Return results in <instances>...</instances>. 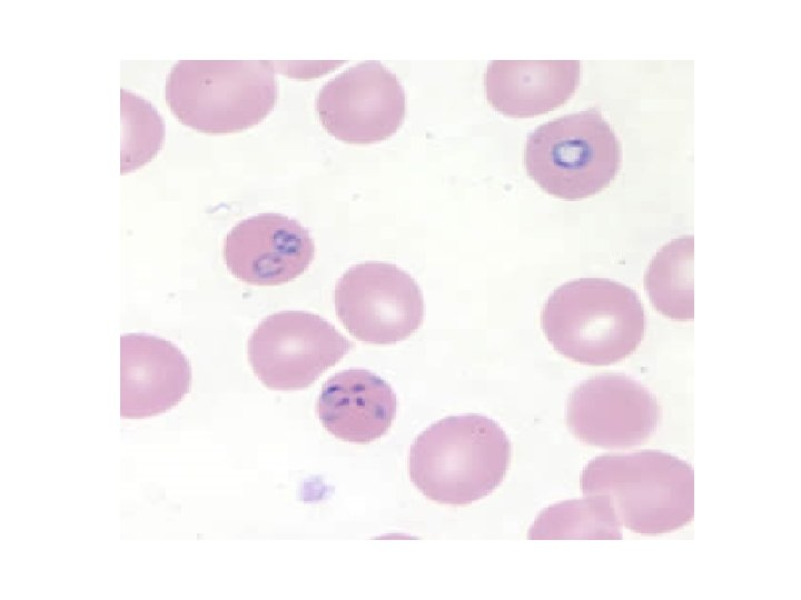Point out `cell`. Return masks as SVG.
I'll return each mask as SVG.
<instances>
[{
    "mask_svg": "<svg viewBox=\"0 0 801 600\" xmlns=\"http://www.w3.org/2000/svg\"><path fill=\"white\" fill-rule=\"evenodd\" d=\"M502 427L482 414L438 420L417 436L408 453L413 484L429 500L465 506L494 491L511 462Z\"/></svg>",
    "mask_w": 801,
    "mask_h": 600,
    "instance_id": "obj_1",
    "label": "cell"
},
{
    "mask_svg": "<svg viewBox=\"0 0 801 600\" xmlns=\"http://www.w3.org/2000/svg\"><path fill=\"white\" fill-rule=\"evenodd\" d=\"M548 342L564 357L609 366L630 356L645 332V312L631 288L604 278H581L556 288L541 312Z\"/></svg>",
    "mask_w": 801,
    "mask_h": 600,
    "instance_id": "obj_2",
    "label": "cell"
},
{
    "mask_svg": "<svg viewBox=\"0 0 801 600\" xmlns=\"http://www.w3.org/2000/svg\"><path fill=\"white\" fill-rule=\"evenodd\" d=\"M580 483L584 496L605 498L620 524L636 533L671 532L694 516L693 469L663 451L599 456Z\"/></svg>",
    "mask_w": 801,
    "mask_h": 600,
    "instance_id": "obj_3",
    "label": "cell"
},
{
    "mask_svg": "<svg viewBox=\"0 0 801 600\" xmlns=\"http://www.w3.org/2000/svg\"><path fill=\"white\" fill-rule=\"evenodd\" d=\"M166 102L185 126L226 134L263 121L275 108L274 61L179 60L169 70Z\"/></svg>",
    "mask_w": 801,
    "mask_h": 600,
    "instance_id": "obj_4",
    "label": "cell"
},
{
    "mask_svg": "<svg viewBox=\"0 0 801 600\" xmlns=\"http://www.w3.org/2000/svg\"><path fill=\"white\" fill-rule=\"evenodd\" d=\"M620 140L597 108L573 112L538 126L526 140L527 174L551 196L589 198L619 173Z\"/></svg>",
    "mask_w": 801,
    "mask_h": 600,
    "instance_id": "obj_5",
    "label": "cell"
},
{
    "mask_svg": "<svg viewBox=\"0 0 801 600\" xmlns=\"http://www.w3.org/2000/svg\"><path fill=\"white\" fill-rule=\"evenodd\" d=\"M352 342L323 317L299 310L266 317L248 341V360L273 390H300L340 361Z\"/></svg>",
    "mask_w": 801,
    "mask_h": 600,
    "instance_id": "obj_6",
    "label": "cell"
},
{
    "mask_svg": "<svg viewBox=\"0 0 801 600\" xmlns=\"http://www.w3.org/2000/svg\"><path fill=\"white\" fill-rule=\"evenodd\" d=\"M336 314L357 340L393 344L422 326V290L413 277L393 263L366 261L339 278L334 292Z\"/></svg>",
    "mask_w": 801,
    "mask_h": 600,
    "instance_id": "obj_7",
    "label": "cell"
},
{
    "mask_svg": "<svg viewBox=\"0 0 801 600\" xmlns=\"http://www.w3.org/2000/svg\"><path fill=\"white\" fill-rule=\"evenodd\" d=\"M315 107L330 136L346 143L368 144L398 130L406 98L397 76L370 60L350 66L323 84Z\"/></svg>",
    "mask_w": 801,
    "mask_h": 600,
    "instance_id": "obj_8",
    "label": "cell"
},
{
    "mask_svg": "<svg viewBox=\"0 0 801 600\" xmlns=\"http://www.w3.org/2000/svg\"><path fill=\"white\" fill-rule=\"evenodd\" d=\"M661 409L642 383L621 373L597 374L570 394L565 420L582 442L606 449L644 443L656 430Z\"/></svg>",
    "mask_w": 801,
    "mask_h": 600,
    "instance_id": "obj_9",
    "label": "cell"
},
{
    "mask_svg": "<svg viewBox=\"0 0 801 600\" xmlns=\"http://www.w3.org/2000/svg\"><path fill=\"white\" fill-rule=\"evenodd\" d=\"M222 256L228 271L254 286H278L303 274L315 242L297 220L276 212L248 217L227 233Z\"/></svg>",
    "mask_w": 801,
    "mask_h": 600,
    "instance_id": "obj_10",
    "label": "cell"
},
{
    "mask_svg": "<svg viewBox=\"0 0 801 600\" xmlns=\"http://www.w3.org/2000/svg\"><path fill=\"white\" fill-rule=\"evenodd\" d=\"M191 387V366L171 341L149 333L120 337V416L145 419L179 404Z\"/></svg>",
    "mask_w": 801,
    "mask_h": 600,
    "instance_id": "obj_11",
    "label": "cell"
},
{
    "mask_svg": "<svg viewBox=\"0 0 801 600\" xmlns=\"http://www.w3.org/2000/svg\"><path fill=\"white\" fill-rule=\"evenodd\" d=\"M397 411L393 388L376 373L348 369L333 374L320 390L316 412L335 438L369 443L392 427Z\"/></svg>",
    "mask_w": 801,
    "mask_h": 600,
    "instance_id": "obj_12",
    "label": "cell"
},
{
    "mask_svg": "<svg viewBox=\"0 0 801 600\" xmlns=\"http://www.w3.org/2000/svg\"><path fill=\"white\" fill-rule=\"evenodd\" d=\"M580 76L577 60H494L485 71V94L501 113L531 118L564 104L575 92Z\"/></svg>",
    "mask_w": 801,
    "mask_h": 600,
    "instance_id": "obj_13",
    "label": "cell"
},
{
    "mask_svg": "<svg viewBox=\"0 0 801 600\" xmlns=\"http://www.w3.org/2000/svg\"><path fill=\"white\" fill-rule=\"evenodd\" d=\"M692 264L693 239L682 237L665 244L645 272L644 287L653 307L670 319H693Z\"/></svg>",
    "mask_w": 801,
    "mask_h": 600,
    "instance_id": "obj_14",
    "label": "cell"
},
{
    "mask_svg": "<svg viewBox=\"0 0 801 600\" xmlns=\"http://www.w3.org/2000/svg\"><path fill=\"white\" fill-rule=\"evenodd\" d=\"M620 522L605 498L584 496L543 509L528 539H622Z\"/></svg>",
    "mask_w": 801,
    "mask_h": 600,
    "instance_id": "obj_15",
    "label": "cell"
},
{
    "mask_svg": "<svg viewBox=\"0 0 801 600\" xmlns=\"http://www.w3.org/2000/svg\"><path fill=\"white\" fill-rule=\"evenodd\" d=\"M121 173L137 170L160 150L165 123L155 107L140 96L121 89Z\"/></svg>",
    "mask_w": 801,
    "mask_h": 600,
    "instance_id": "obj_16",
    "label": "cell"
}]
</instances>
